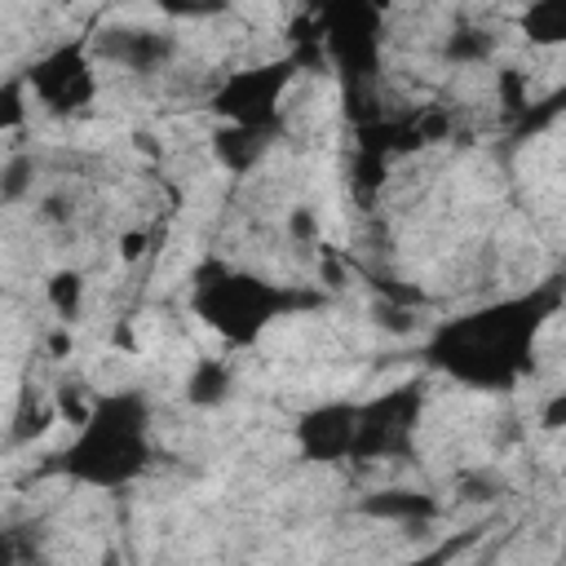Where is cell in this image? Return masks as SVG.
<instances>
[{"instance_id": "obj_1", "label": "cell", "mask_w": 566, "mask_h": 566, "mask_svg": "<svg viewBox=\"0 0 566 566\" xmlns=\"http://www.w3.org/2000/svg\"><path fill=\"white\" fill-rule=\"evenodd\" d=\"M566 305V274L531 283L526 292H509L460 310L429 327L424 367L438 376L478 389V394H513L526 376H535L539 336Z\"/></svg>"}, {"instance_id": "obj_2", "label": "cell", "mask_w": 566, "mask_h": 566, "mask_svg": "<svg viewBox=\"0 0 566 566\" xmlns=\"http://www.w3.org/2000/svg\"><path fill=\"white\" fill-rule=\"evenodd\" d=\"M155 460V407L142 389H106L88 402L71 442L49 460L75 486L124 491Z\"/></svg>"}, {"instance_id": "obj_3", "label": "cell", "mask_w": 566, "mask_h": 566, "mask_svg": "<svg viewBox=\"0 0 566 566\" xmlns=\"http://www.w3.org/2000/svg\"><path fill=\"white\" fill-rule=\"evenodd\" d=\"M327 292L305 283H274L256 270H239L226 261H203L190 274V310L195 318L217 332L230 349L256 345L279 318H296L323 310Z\"/></svg>"}, {"instance_id": "obj_4", "label": "cell", "mask_w": 566, "mask_h": 566, "mask_svg": "<svg viewBox=\"0 0 566 566\" xmlns=\"http://www.w3.org/2000/svg\"><path fill=\"white\" fill-rule=\"evenodd\" d=\"M314 35L323 57L340 71L349 88H367L380 75L385 53V9L371 0H318Z\"/></svg>"}, {"instance_id": "obj_5", "label": "cell", "mask_w": 566, "mask_h": 566, "mask_svg": "<svg viewBox=\"0 0 566 566\" xmlns=\"http://www.w3.org/2000/svg\"><path fill=\"white\" fill-rule=\"evenodd\" d=\"M429 394L424 380H398L371 398H358V420H354V455L358 464L376 460H416L420 442V420H424Z\"/></svg>"}, {"instance_id": "obj_6", "label": "cell", "mask_w": 566, "mask_h": 566, "mask_svg": "<svg viewBox=\"0 0 566 566\" xmlns=\"http://www.w3.org/2000/svg\"><path fill=\"white\" fill-rule=\"evenodd\" d=\"M301 57L283 53V57H265L239 71H226L212 93H208V111L221 124H252V128H287L283 119V97L292 88V80L301 75Z\"/></svg>"}, {"instance_id": "obj_7", "label": "cell", "mask_w": 566, "mask_h": 566, "mask_svg": "<svg viewBox=\"0 0 566 566\" xmlns=\"http://www.w3.org/2000/svg\"><path fill=\"white\" fill-rule=\"evenodd\" d=\"M31 97L49 115H80L97 97V57H93V35H75L40 53L27 71Z\"/></svg>"}, {"instance_id": "obj_8", "label": "cell", "mask_w": 566, "mask_h": 566, "mask_svg": "<svg viewBox=\"0 0 566 566\" xmlns=\"http://www.w3.org/2000/svg\"><path fill=\"white\" fill-rule=\"evenodd\" d=\"M354 420H358L354 398H327L305 407L292 424L296 455L305 464H345L354 455Z\"/></svg>"}, {"instance_id": "obj_9", "label": "cell", "mask_w": 566, "mask_h": 566, "mask_svg": "<svg viewBox=\"0 0 566 566\" xmlns=\"http://www.w3.org/2000/svg\"><path fill=\"white\" fill-rule=\"evenodd\" d=\"M93 57L106 66H119L128 75H159L177 57V35L168 27L111 22L93 35Z\"/></svg>"}, {"instance_id": "obj_10", "label": "cell", "mask_w": 566, "mask_h": 566, "mask_svg": "<svg viewBox=\"0 0 566 566\" xmlns=\"http://www.w3.org/2000/svg\"><path fill=\"white\" fill-rule=\"evenodd\" d=\"M287 128H252V124H217L212 128V159L230 172V177H248L252 168H261V159L279 146Z\"/></svg>"}, {"instance_id": "obj_11", "label": "cell", "mask_w": 566, "mask_h": 566, "mask_svg": "<svg viewBox=\"0 0 566 566\" xmlns=\"http://www.w3.org/2000/svg\"><path fill=\"white\" fill-rule=\"evenodd\" d=\"M358 513L363 517H376V522H398V526H429L442 504L429 495V491H411V486H385V491H371L358 500Z\"/></svg>"}, {"instance_id": "obj_12", "label": "cell", "mask_w": 566, "mask_h": 566, "mask_svg": "<svg viewBox=\"0 0 566 566\" xmlns=\"http://www.w3.org/2000/svg\"><path fill=\"white\" fill-rule=\"evenodd\" d=\"M517 35L531 49H566V0H526L517 13Z\"/></svg>"}, {"instance_id": "obj_13", "label": "cell", "mask_w": 566, "mask_h": 566, "mask_svg": "<svg viewBox=\"0 0 566 566\" xmlns=\"http://www.w3.org/2000/svg\"><path fill=\"white\" fill-rule=\"evenodd\" d=\"M230 394H234V371H230L226 358L212 354V358H199V363L190 367V376H186V402H190V407L212 411V407L230 402Z\"/></svg>"}, {"instance_id": "obj_14", "label": "cell", "mask_w": 566, "mask_h": 566, "mask_svg": "<svg viewBox=\"0 0 566 566\" xmlns=\"http://www.w3.org/2000/svg\"><path fill=\"white\" fill-rule=\"evenodd\" d=\"M491 53H495V35L473 22H455L442 40V62L451 66H482Z\"/></svg>"}, {"instance_id": "obj_15", "label": "cell", "mask_w": 566, "mask_h": 566, "mask_svg": "<svg viewBox=\"0 0 566 566\" xmlns=\"http://www.w3.org/2000/svg\"><path fill=\"white\" fill-rule=\"evenodd\" d=\"M84 292H88V283H84L80 270H53V274H49V283H44V301H49V310L62 318V327H71V323L80 318V310H84Z\"/></svg>"}, {"instance_id": "obj_16", "label": "cell", "mask_w": 566, "mask_h": 566, "mask_svg": "<svg viewBox=\"0 0 566 566\" xmlns=\"http://www.w3.org/2000/svg\"><path fill=\"white\" fill-rule=\"evenodd\" d=\"M35 186V155L31 150H9L4 168H0V199L13 208L27 199V190Z\"/></svg>"}, {"instance_id": "obj_17", "label": "cell", "mask_w": 566, "mask_h": 566, "mask_svg": "<svg viewBox=\"0 0 566 566\" xmlns=\"http://www.w3.org/2000/svg\"><path fill=\"white\" fill-rule=\"evenodd\" d=\"M27 102L35 106V97H31V88H27V75L18 71V75H9L4 88H0V128H4V133H18V128H22Z\"/></svg>"}, {"instance_id": "obj_18", "label": "cell", "mask_w": 566, "mask_h": 566, "mask_svg": "<svg viewBox=\"0 0 566 566\" xmlns=\"http://www.w3.org/2000/svg\"><path fill=\"white\" fill-rule=\"evenodd\" d=\"M566 111V88H557V93H548L539 106H522V124H517V137H526V133H535V128H544L553 115H562Z\"/></svg>"}, {"instance_id": "obj_19", "label": "cell", "mask_w": 566, "mask_h": 566, "mask_svg": "<svg viewBox=\"0 0 566 566\" xmlns=\"http://www.w3.org/2000/svg\"><path fill=\"white\" fill-rule=\"evenodd\" d=\"M168 18H217L230 9V0H150Z\"/></svg>"}, {"instance_id": "obj_20", "label": "cell", "mask_w": 566, "mask_h": 566, "mask_svg": "<svg viewBox=\"0 0 566 566\" xmlns=\"http://www.w3.org/2000/svg\"><path fill=\"white\" fill-rule=\"evenodd\" d=\"M460 491H464V500H495V491H504V482L495 473H464Z\"/></svg>"}, {"instance_id": "obj_21", "label": "cell", "mask_w": 566, "mask_h": 566, "mask_svg": "<svg viewBox=\"0 0 566 566\" xmlns=\"http://www.w3.org/2000/svg\"><path fill=\"white\" fill-rule=\"evenodd\" d=\"M539 429H548V433L566 429V389H562V394H553V398L539 407Z\"/></svg>"}, {"instance_id": "obj_22", "label": "cell", "mask_w": 566, "mask_h": 566, "mask_svg": "<svg viewBox=\"0 0 566 566\" xmlns=\"http://www.w3.org/2000/svg\"><path fill=\"white\" fill-rule=\"evenodd\" d=\"M292 234H301V239H318V226H314L310 208H296V212H292Z\"/></svg>"}, {"instance_id": "obj_23", "label": "cell", "mask_w": 566, "mask_h": 566, "mask_svg": "<svg viewBox=\"0 0 566 566\" xmlns=\"http://www.w3.org/2000/svg\"><path fill=\"white\" fill-rule=\"evenodd\" d=\"M371 4H380V9H385V13H389V4H394V0H371Z\"/></svg>"}, {"instance_id": "obj_24", "label": "cell", "mask_w": 566, "mask_h": 566, "mask_svg": "<svg viewBox=\"0 0 566 566\" xmlns=\"http://www.w3.org/2000/svg\"><path fill=\"white\" fill-rule=\"evenodd\" d=\"M62 4H71V0H62Z\"/></svg>"}, {"instance_id": "obj_25", "label": "cell", "mask_w": 566, "mask_h": 566, "mask_svg": "<svg viewBox=\"0 0 566 566\" xmlns=\"http://www.w3.org/2000/svg\"><path fill=\"white\" fill-rule=\"evenodd\" d=\"M562 557H566V553H562Z\"/></svg>"}]
</instances>
